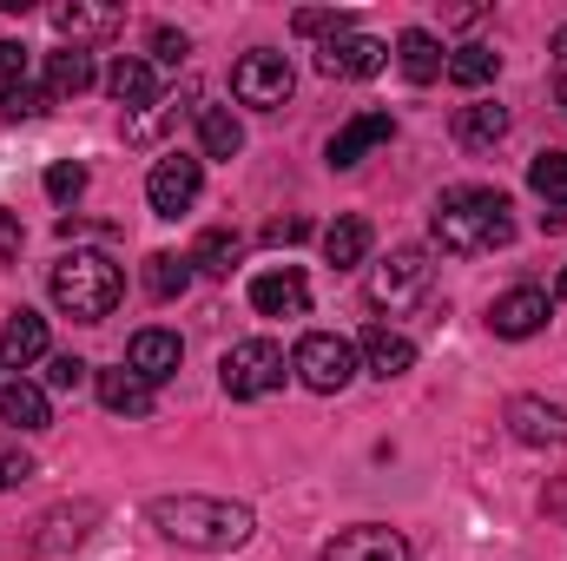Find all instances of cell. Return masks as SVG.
Segmentation results:
<instances>
[{"instance_id":"33","label":"cell","mask_w":567,"mask_h":561,"mask_svg":"<svg viewBox=\"0 0 567 561\" xmlns=\"http://www.w3.org/2000/svg\"><path fill=\"white\" fill-rule=\"evenodd\" d=\"M86 377H93V364H86V357H73V350L47 364V390H80Z\"/></svg>"},{"instance_id":"12","label":"cell","mask_w":567,"mask_h":561,"mask_svg":"<svg viewBox=\"0 0 567 561\" xmlns=\"http://www.w3.org/2000/svg\"><path fill=\"white\" fill-rule=\"evenodd\" d=\"M323 561H410V542H403V529L357 522V529H337V542L323 549Z\"/></svg>"},{"instance_id":"14","label":"cell","mask_w":567,"mask_h":561,"mask_svg":"<svg viewBox=\"0 0 567 561\" xmlns=\"http://www.w3.org/2000/svg\"><path fill=\"white\" fill-rule=\"evenodd\" d=\"M178 364H185L178 330H158V324H152V330H140V337L126 344V370H133V377H145L152 390H158L165 377H178Z\"/></svg>"},{"instance_id":"24","label":"cell","mask_w":567,"mask_h":561,"mask_svg":"<svg viewBox=\"0 0 567 561\" xmlns=\"http://www.w3.org/2000/svg\"><path fill=\"white\" fill-rule=\"evenodd\" d=\"M198 152L205 159H238L245 152V126L231 120V106H198Z\"/></svg>"},{"instance_id":"6","label":"cell","mask_w":567,"mask_h":561,"mask_svg":"<svg viewBox=\"0 0 567 561\" xmlns=\"http://www.w3.org/2000/svg\"><path fill=\"white\" fill-rule=\"evenodd\" d=\"M290 86H297V73H290V60L271 53V47H258V53H245V60L231 67V93H238V106L271 113V106L290 100Z\"/></svg>"},{"instance_id":"28","label":"cell","mask_w":567,"mask_h":561,"mask_svg":"<svg viewBox=\"0 0 567 561\" xmlns=\"http://www.w3.org/2000/svg\"><path fill=\"white\" fill-rule=\"evenodd\" d=\"M145 297H158V304H172V297H178V290H185V284H192V265H185V258H178V252H152V258H145Z\"/></svg>"},{"instance_id":"11","label":"cell","mask_w":567,"mask_h":561,"mask_svg":"<svg viewBox=\"0 0 567 561\" xmlns=\"http://www.w3.org/2000/svg\"><path fill=\"white\" fill-rule=\"evenodd\" d=\"M357 364H363L377 384H396V377L416 370V344H410L403 330H390V324H370L363 344H357Z\"/></svg>"},{"instance_id":"40","label":"cell","mask_w":567,"mask_h":561,"mask_svg":"<svg viewBox=\"0 0 567 561\" xmlns=\"http://www.w3.org/2000/svg\"><path fill=\"white\" fill-rule=\"evenodd\" d=\"M555 297H561V304H567V265H561V284H555Z\"/></svg>"},{"instance_id":"1","label":"cell","mask_w":567,"mask_h":561,"mask_svg":"<svg viewBox=\"0 0 567 561\" xmlns=\"http://www.w3.org/2000/svg\"><path fill=\"white\" fill-rule=\"evenodd\" d=\"M145 522L178 542V549H198V555H225V549H245L258 516L245 502H225V496H158L145 509Z\"/></svg>"},{"instance_id":"36","label":"cell","mask_w":567,"mask_h":561,"mask_svg":"<svg viewBox=\"0 0 567 561\" xmlns=\"http://www.w3.org/2000/svg\"><path fill=\"white\" fill-rule=\"evenodd\" d=\"M290 27H297V33H323V40H330V33H350V13H297Z\"/></svg>"},{"instance_id":"15","label":"cell","mask_w":567,"mask_h":561,"mask_svg":"<svg viewBox=\"0 0 567 561\" xmlns=\"http://www.w3.org/2000/svg\"><path fill=\"white\" fill-rule=\"evenodd\" d=\"M508 429H515V442H535V449H567V410H561V404L515 397V404H508Z\"/></svg>"},{"instance_id":"7","label":"cell","mask_w":567,"mask_h":561,"mask_svg":"<svg viewBox=\"0 0 567 561\" xmlns=\"http://www.w3.org/2000/svg\"><path fill=\"white\" fill-rule=\"evenodd\" d=\"M198 192H205V159H192V152H165V159L152 165V178H145V198H152L158 218L192 212Z\"/></svg>"},{"instance_id":"26","label":"cell","mask_w":567,"mask_h":561,"mask_svg":"<svg viewBox=\"0 0 567 561\" xmlns=\"http://www.w3.org/2000/svg\"><path fill=\"white\" fill-rule=\"evenodd\" d=\"M442 73H449V80H455V86H468V93H475V86H488V80H495V73H502V53H495V47H482V40H475V47H455V53H449V67H442Z\"/></svg>"},{"instance_id":"23","label":"cell","mask_w":567,"mask_h":561,"mask_svg":"<svg viewBox=\"0 0 567 561\" xmlns=\"http://www.w3.org/2000/svg\"><path fill=\"white\" fill-rule=\"evenodd\" d=\"M396 60H403V73L429 86V80H442V67H449V53H442V40L429 33V27H410L403 40H396Z\"/></svg>"},{"instance_id":"31","label":"cell","mask_w":567,"mask_h":561,"mask_svg":"<svg viewBox=\"0 0 567 561\" xmlns=\"http://www.w3.org/2000/svg\"><path fill=\"white\" fill-rule=\"evenodd\" d=\"M53 27L80 47L86 33H113V13H106V7H53Z\"/></svg>"},{"instance_id":"3","label":"cell","mask_w":567,"mask_h":561,"mask_svg":"<svg viewBox=\"0 0 567 561\" xmlns=\"http://www.w3.org/2000/svg\"><path fill=\"white\" fill-rule=\"evenodd\" d=\"M53 304L73 317V324H100V317H113V304L126 297V278H120V265L106 258V252H66L60 265H53Z\"/></svg>"},{"instance_id":"38","label":"cell","mask_w":567,"mask_h":561,"mask_svg":"<svg viewBox=\"0 0 567 561\" xmlns=\"http://www.w3.org/2000/svg\"><path fill=\"white\" fill-rule=\"evenodd\" d=\"M548 509H555V516H567V489H548Z\"/></svg>"},{"instance_id":"27","label":"cell","mask_w":567,"mask_h":561,"mask_svg":"<svg viewBox=\"0 0 567 561\" xmlns=\"http://www.w3.org/2000/svg\"><path fill=\"white\" fill-rule=\"evenodd\" d=\"M238 252H245V238L218 225V232H198V245L185 252V265H192V272H212V278H218V272H231V265H238Z\"/></svg>"},{"instance_id":"34","label":"cell","mask_w":567,"mask_h":561,"mask_svg":"<svg viewBox=\"0 0 567 561\" xmlns=\"http://www.w3.org/2000/svg\"><path fill=\"white\" fill-rule=\"evenodd\" d=\"M27 476H33V456H27L20 442H7V436H0V489H20Z\"/></svg>"},{"instance_id":"18","label":"cell","mask_w":567,"mask_h":561,"mask_svg":"<svg viewBox=\"0 0 567 561\" xmlns=\"http://www.w3.org/2000/svg\"><path fill=\"white\" fill-rule=\"evenodd\" d=\"M106 93L133 113V106H158V67L145 53H120L113 73H106Z\"/></svg>"},{"instance_id":"35","label":"cell","mask_w":567,"mask_h":561,"mask_svg":"<svg viewBox=\"0 0 567 561\" xmlns=\"http://www.w3.org/2000/svg\"><path fill=\"white\" fill-rule=\"evenodd\" d=\"M185 53H192V40H185L178 27H152V60H158V67H178Z\"/></svg>"},{"instance_id":"13","label":"cell","mask_w":567,"mask_h":561,"mask_svg":"<svg viewBox=\"0 0 567 561\" xmlns=\"http://www.w3.org/2000/svg\"><path fill=\"white\" fill-rule=\"evenodd\" d=\"M251 310L258 317H303L310 310V284L297 265H271V272H258L251 278Z\"/></svg>"},{"instance_id":"5","label":"cell","mask_w":567,"mask_h":561,"mask_svg":"<svg viewBox=\"0 0 567 561\" xmlns=\"http://www.w3.org/2000/svg\"><path fill=\"white\" fill-rule=\"evenodd\" d=\"M290 370H297V384L303 390H317V397H337V390H350L357 384V344L350 337H337V330H310L297 350H290Z\"/></svg>"},{"instance_id":"4","label":"cell","mask_w":567,"mask_h":561,"mask_svg":"<svg viewBox=\"0 0 567 561\" xmlns=\"http://www.w3.org/2000/svg\"><path fill=\"white\" fill-rule=\"evenodd\" d=\"M284 370H290V364H284V344H271V337H245V344L225 350L218 384H225L231 404H258V397L284 390Z\"/></svg>"},{"instance_id":"8","label":"cell","mask_w":567,"mask_h":561,"mask_svg":"<svg viewBox=\"0 0 567 561\" xmlns=\"http://www.w3.org/2000/svg\"><path fill=\"white\" fill-rule=\"evenodd\" d=\"M429 290V252L423 245H403V252H390L377 272H370V304L377 310H403V304H416Z\"/></svg>"},{"instance_id":"39","label":"cell","mask_w":567,"mask_h":561,"mask_svg":"<svg viewBox=\"0 0 567 561\" xmlns=\"http://www.w3.org/2000/svg\"><path fill=\"white\" fill-rule=\"evenodd\" d=\"M555 60H561V67H567V27H561V33H555Z\"/></svg>"},{"instance_id":"9","label":"cell","mask_w":567,"mask_h":561,"mask_svg":"<svg viewBox=\"0 0 567 561\" xmlns=\"http://www.w3.org/2000/svg\"><path fill=\"white\" fill-rule=\"evenodd\" d=\"M548 317H555V297H548L542 284H515V290H502V297L488 304V330H495V337H508V344H522V337L548 330Z\"/></svg>"},{"instance_id":"16","label":"cell","mask_w":567,"mask_h":561,"mask_svg":"<svg viewBox=\"0 0 567 561\" xmlns=\"http://www.w3.org/2000/svg\"><path fill=\"white\" fill-rule=\"evenodd\" d=\"M390 140H396V120H390V113H357L350 126H337V140H330V165L350 172L357 159H370L377 145H390Z\"/></svg>"},{"instance_id":"2","label":"cell","mask_w":567,"mask_h":561,"mask_svg":"<svg viewBox=\"0 0 567 561\" xmlns=\"http://www.w3.org/2000/svg\"><path fill=\"white\" fill-rule=\"evenodd\" d=\"M429 238H435L442 252H455V258L495 252V245L515 238V205H508L502 192H488V185H455V192L435 198V212H429Z\"/></svg>"},{"instance_id":"41","label":"cell","mask_w":567,"mask_h":561,"mask_svg":"<svg viewBox=\"0 0 567 561\" xmlns=\"http://www.w3.org/2000/svg\"><path fill=\"white\" fill-rule=\"evenodd\" d=\"M561 106H567V73H561Z\"/></svg>"},{"instance_id":"29","label":"cell","mask_w":567,"mask_h":561,"mask_svg":"<svg viewBox=\"0 0 567 561\" xmlns=\"http://www.w3.org/2000/svg\"><path fill=\"white\" fill-rule=\"evenodd\" d=\"M528 185L548 198V212L567 205V152H535V159H528Z\"/></svg>"},{"instance_id":"32","label":"cell","mask_w":567,"mask_h":561,"mask_svg":"<svg viewBox=\"0 0 567 561\" xmlns=\"http://www.w3.org/2000/svg\"><path fill=\"white\" fill-rule=\"evenodd\" d=\"M80 192H86V165H73V159H60V165L47 172V198H53V205H73Z\"/></svg>"},{"instance_id":"30","label":"cell","mask_w":567,"mask_h":561,"mask_svg":"<svg viewBox=\"0 0 567 561\" xmlns=\"http://www.w3.org/2000/svg\"><path fill=\"white\" fill-rule=\"evenodd\" d=\"M27 73H33L27 47H20V40H0V106H13V100H20V93L33 86Z\"/></svg>"},{"instance_id":"25","label":"cell","mask_w":567,"mask_h":561,"mask_svg":"<svg viewBox=\"0 0 567 561\" xmlns=\"http://www.w3.org/2000/svg\"><path fill=\"white\" fill-rule=\"evenodd\" d=\"M323 258H330L337 272H357V265L370 258V225H363V218H337V225L323 232Z\"/></svg>"},{"instance_id":"22","label":"cell","mask_w":567,"mask_h":561,"mask_svg":"<svg viewBox=\"0 0 567 561\" xmlns=\"http://www.w3.org/2000/svg\"><path fill=\"white\" fill-rule=\"evenodd\" d=\"M86 86H93V53H86V47L47 53V100H80Z\"/></svg>"},{"instance_id":"20","label":"cell","mask_w":567,"mask_h":561,"mask_svg":"<svg viewBox=\"0 0 567 561\" xmlns=\"http://www.w3.org/2000/svg\"><path fill=\"white\" fill-rule=\"evenodd\" d=\"M93 384H100V404H106L113 417H126V422L152 417V384H145V377H133L126 364H120V370H100Z\"/></svg>"},{"instance_id":"21","label":"cell","mask_w":567,"mask_h":561,"mask_svg":"<svg viewBox=\"0 0 567 561\" xmlns=\"http://www.w3.org/2000/svg\"><path fill=\"white\" fill-rule=\"evenodd\" d=\"M502 133H508V106H495V100H468V106H455V145L488 152Z\"/></svg>"},{"instance_id":"37","label":"cell","mask_w":567,"mask_h":561,"mask_svg":"<svg viewBox=\"0 0 567 561\" xmlns=\"http://www.w3.org/2000/svg\"><path fill=\"white\" fill-rule=\"evenodd\" d=\"M265 238H271V245H297V238H310V225H303V218H278Z\"/></svg>"},{"instance_id":"10","label":"cell","mask_w":567,"mask_h":561,"mask_svg":"<svg viewBox=\"0 0 567 561\" xmlns=\"http://www.w3.org/2000/svg\"><path fill=\"white\" fill-rule=\"evenodd\" d=\"M383 60H390V47L377 40V33H330L323 40V53H317V67L330 73V80H370V73H383Z\"/></svg>"},{"instance_id":"19","label":"cell","mask_w":567,"mask_h":561,"mask_svg":"<svg viewBox=\"0 0 567 561\" xmlns=\"http://www.w3.org/2000/svg\"><path fill=\"white\" fill-rule=\"evenodd\" d=\"M0 422H7V429H20V436L47 429V422H53V404H47V384H27V377H13V384L0 390Z\"/></svg>"},{"instance_id":"17","label":"cell","mask_w":567,"mask_h":561,"mask_svg":"<svg viewBox=\"0 0 567 561\" xmlns=\"http://www.w3.org/2000/svg\"><path fill=\"white\" fill-rule=\"evenodd\" d=\"M47 357V317L40 310H13L7 317V330H0V370H33Z\"/></svg>"}]
</instances>
